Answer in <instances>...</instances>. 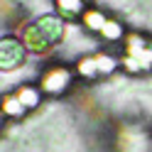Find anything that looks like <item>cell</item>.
Listing matches in <instances>:
<instances>
[{
    "mask_svg": "<svg viewBox=\"0 0 152 152\" xmlns=\"http://www.w3.org/2000/svg\"><path fill=\"white\" fill-rule=\"evenodd\" d=\"M74 83V71L69 66L64 64H54V66H47V69L39 74V81H37V86L44 96H61L64 91H69V86Z\"/></svg>",
    "mask_w": 152,
    "mask_h": 152,
    "instance_id": "obj_3",
    "label": "cell"
},
{
    "mask_svg": "<svg viewBox=\"0 0 152 152\" xmlns=\"http://www.w3.org/2000/svg\"><path fill=\"white\" fill-rule=\"evenodd\" d=\"M125 49L120 56V66L130 74H140V71H150L152 69V44L140 34H125Z\"/></svg>",
    "mask_w": 152,
    "mask_h": 152,
    "instance_id": "obj_2",
    "label": "cell"
},
{
    "mask_svg": "<svg viewBox=\"0 0 152 152\" xmlns=\"http://www.w3.org/2000/svg\"><path fill=\"white\" fill-rule=\"evenodd\" d=\"M93 61H96L98 76H113L120 69V59L113 56L110 52H96V54H93Z\"/></svg>",
    "mask_w": 152,
    "mask_h": 152,
    "instance_id": "obj_10",
    "label": "cell"
},
{
    "mask_svg": "<svg viewBox=\"0 0 152 152\" xmlns=\"http://www.w3.org/2000/svg\"><path fill=\"white\" fill-rule=\"evenodd\" d=\"M15 96L20 98V103L27 108V113H30V110H37V108L42 106L44 93L39 91V86H37V83H22V86L15 88Z\"/></svg>",
    "mask_w": 152,
    "mask_h": 152,
    "instance_id": "obj_7",
    "label": "cell"
},
{
    "mask_svg": "<svg viewBox=\"0 0 152 152\" xmlns=\"http://www.w3.org/2000/svg\"><path fill=\"white\" fill-rule=\"evenodd\" d=\"M27 61V47L22 44L20 37L3 34L0 37V71H17Z\"/></svg>",
    "mask_w": 152,
    "mask_h": 152,
    "instance_id": "obj_4",
    "label": "cell"
},
{
    "mask_svg": "<svg viewBox=\"0 0 152 152\" xmlns=\"http://www.w3.org/2000/svg\"><path fill=\"white\" fill-rule=\"evenodd\" d=\"M66 34L69 27L56 12H42L27 22H20L17 27V37L32 54H47L49 49L59 47L66 39Z\"/></svg>",
    "mask_w": 152,
    "mask_h": 152,
    "instance_id": "obj_1",
    "label": "cell"
},
{
    "mask_svg": "<svg viewBox=\"0 0 152 152\" xmlns=\"http://www.w3.org/2000/svg\"><path fill=\"white\" fill-rule=\"evenodd\" d=\"M106 20H108V15L103 12V10H98V7H86V12H83V17H81V25H83V30H86V32L98 34L101 27L106 25Z\"/></svg>",
    "mask_w": 152,
    "mask_h": 152,
    "instance_id": "obj_11",
    "label": "cell"
},
{
    "mask_svg": "<svg viewBox=\"0 0 152 152\" xmlns=\"http://www.w3.org/2000/svg\"><path fill=\"white\" fill-rule=\"evenodd\" d=\"M0 113H3L5 118L20 120V118L27 115V108L20 103V98H17L15 91H12V93H3V96H0Z\"/></svg>",
    "mask_w": 152,
    "mask_h": 152,
    "instance_id": "obj_8",
    "label": "cell"
},
{
    "mask_svg": "<svg viewBox=\"0 0 152 152\" xmlns=\"http://www.w3.org/2000/svg\"><path fill=\"white\" fill-rule=\"evenodd\" d=\"M101 39L108 42V44H115V42H123L125 39V27H123L120 20H115V17H108L106 25L101 27Z\"/></svg>",
    "mask_w": 152,
    "mask_h": 152,
    "instance_id": "obj_9",
    "label": "cell"
},
{
    "mask_svg": "<svg viewBox=\"0 0 152 152\" xmlns=\"http://www.w3.org/2000/svg\"><path fill=\"white\" fill-rule=\"evenodd\" d=\"M5 115H3V113H0V132H3V125H5V120H3Z\"/></svg>",
    "mask_w": 152,
    "mask_h": 152,
    "instance_id": "obj_13",
    "label": "cell"
},
{
    "mask_svg": "<svg viewBox=\"0 0 152 152\" xmlns=\"http://www.w3.org/2000/svg\"><path fill=\"white\" fill-rule=\"evenodd\" d=\"M74 71H76V76H81V79H86V81L101 79V76H98V69H96V61H93V54H83L81 59H76Z\"/></svg>",
    "mask_w": 152,
    "mask_h": 152,
    "instance_id": "obj_12",
    "label": "cell"
},
{
    "mask_svg": "<svg viewBox=\"0 0 152 152\" xmlns=\"http://www.w3.org/2000/svg\"><path fill=\"white\" fill-rule=\"evenodd\" d=\"M54 12L64 22H81L86 12V0H54Z\"/></svg>",
    "mask_w": 152,
    "mask_h": 152,
    "instance_id": "obj_6",
    "label": "cell"
},
{
    "mask_svg": "<svg viewBox=\"0 0 152 152\" xmlns=\"http://www.w3.org/2000/svg\"><path fill=\"white\" fill-rule=\"evenodd\" d=\"M118 145H120V152H150L147 132L137 128H123L118 135Z\"/></svg>",
    "mask_w": 152,
    "mask_h": 152,
    "instance_id": "obj_5",
    "label": "cell"
}]
</instances>
